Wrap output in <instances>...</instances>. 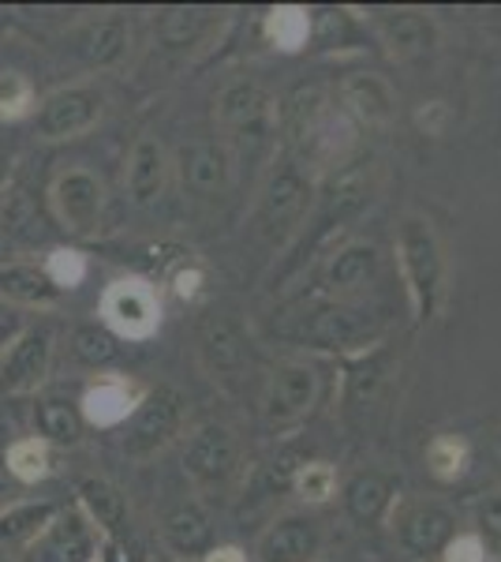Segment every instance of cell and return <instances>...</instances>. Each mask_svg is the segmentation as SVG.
Returning a JSON list of instances; mask_svg holds the SVG:
<instances>
[{
    "mask_svg": "<svg viewBox=\"0 0 501 562\" xmlns=\"http://www.w3.org/2000/svg\"><path fill=\"white\" fill-rule=\"evenodd\" d=\"M45 229H49V211H45L42 195L12 180L0 199V256H15V251L42 244Z\"/></svg>",
    "mask_w": 501,
    "mask_h": 562,
    "instance_id": "44dd1931",
    "label": "cell"
},
{
    "mask_svg": "<svg viewBox=\"0 0 501 562\" xmlns=\"http://www.w3.org/2000/svg\"><path fill=\"white\" fill-rule=\"evenodd\" d=\"M12 330H15L12 323H8V319H0V352H4V349H8V341H12Z\"/></svg>",
    "mask_w": 501,
    "mask_h": 562,
    "instance_id": "7dc6e473",
    "label": "cell"
},
{
    "mask_svg": "<svg viewBox=\"0 0 501 562\" xmlns=\"http://www.w3.org/2000/svg\"><path fill=\"white\" fill-rule=\"evenodd\" d=\"M382 256L371 240H344L330 251L322 267V296L330 301H363L367 289L378 281Z\"/></svg>",
    "mask_w": 501,
    "mask_h": 562,
    "instance_id": "ffe728a7",
    "label": "cell"
},
{
    "mask_svg": "<svg viewBox=\"0 0 501 562\" xmlns=\"http://www.w3.org/2000/svg\"><path fill=\"white\" fill-rule=\"evenodd\" d=\"M203 285H206V270L198 267V262H180L177 274H172V293L180 296V301H198L203 296Z\"/></svg>",
    "mask_w": 501,
    "mask_h": 562,
    "instance_id": "7bdbcfd3",
    "label": "cell"
},
{
    "mask_svg": "<svg viewBox=\"0 0 501 562\" xmlns=\"http://www.w3.org/2000/svg\"><path fill=\"white\" fill-rule=\"evenodd\" d=\"M476 532L482 540H501V492L482 495L476 503Z\"/></svg>",
    "mask_w": 501,
    "mask_h": 562,
    "instance_id": "b9f144b4",
    "label": "cell"
},
{
    "mask_svg": "<svg viewBox=\"0 0 501 562\" xmlns=\"http://www.w3.org/2000/svg\"><path fill=\"white\" fill-rule=\"evenodd\" d=\"M0 296L20 307H53L64 293L49 281L42 262H0Z\"/></svg>",
    "mask_w": 501,
    "mask_h": 562,
    "instance_id": "f546056e",
    "label": "cell"
},
{
    "mask_svg": "<svg viewBox=\"0 0 501 562\" xmlns=\"http://www.w3.org/2000/svg\"><path fill=\"white\" fill-rule=\"evenodd\" d=\"M34 109H38V94L31 79L23 71H0V121H23L34 116Z\"/></svg>",
    "mask_w": 501,
    "mask_h": 562,
    "instance_id": "f35d334b",
    "label": "cell"
},
{
    "mask_svg": "<svg viewBox=\"0 0 501 562\" xmlns=\"http://www.w3.org/2000/svg\"><path fill=\"white\" fill-rule=\"evenodd\" d=\"M400 503V484L397 476L378 473V469H367V473H355L349 484H344V510L355 525H386L394 506Z\"/></svg>",
    "mask_w": 501,
    "mask_h": 562,
    "instance_id": "484cf974",
    "label": "cell"
},
{
    "mask_svg": "<svg viewBox=\"0 0 501 562\" xmlns=\"http://www.w3.org/2000/svg\"><path fill=\"white\" fill-rule=\"evenodd\" d=\"M209 26H214V12L206 8H166L158 15V42L166 49H191L206 38Z\"/></svg>",
    "mask_w": 501,
    "mask_h": 562,
    "instance_id": "d590c367",
    "label": "cell"
},
{
    "mask_svg": "<svg viewBox=\"0 0 501 562\" xmlns=\"http://www.w3.org/2000/svg\"><path fill=\"white\" fill-rule=\"evenodd\" d=\"M288 487L296 492L299 503L326 506L337 495V487H341V476H337V469L330 461H304V465H296L293 484Z\"/></svg>",
    "mask_w": 501,
    "mask_h": 562,
    "instance_id": "74e56055",
    "label": "cell"
},
{
    "mask_svg": "<svg viewBox=\"0 0 501 562\" xmlns=\"http://www.w3.org/2000/svg\"><path fill=\"white\" fill-rule=\"evenodd\" d=\"M198 352H203V364L209 368L214 379H243L251 357H248V341H243V330L232 319H221V315H209V319L198 326Z\"/></svg>",
    "mask_w": 501,
    "mask_h": 562,
    "instance_id": "cb8c5ba5",
    "label": "cell"
},
{
    "mask_svg": "<svg viewBox=\"0 0 501 562\" xmlns=\"http://www.w3.org/2000/svg\"><path fill=\"white\" fill-rule=\"evenodd\" d=\"M53 368V334L26 326L0 352V394H34Z\"/></svg>",
    "mask_w": 501,
    "mask_h": 562,
    "instance_id": "9a60e30c",
    "label": "cell"
},
{
    "mask_svg": "<svg viewBox=\"0 0 501 562\" xmlns=\"http://www.w3.org/2000/svg\"><path fill=\"white\" fill-rule=\"evenodd\" d=\"M360 128L322 83H296L277 102V150L315 180L352 158Z\"/></svg>",
    "mask_w": 501,
    "mask_h": 562,
    "instance_id": "6da1fadb",
    "label": "cell"
},
{
    "mask_svg": "<svg viewBox=\"0 0 501 562\" xmlns=\"http://www.w3.org/2000/svg\"><path fill=\"white\" fill-rule=\"evenodd\" d=\"M214 121L232 169H262L277 154V98L259 79H229L217 94Z\"/></svg>",
    "mask_w": 501,
    "mask_h": 562,
    "instance_id": "7a4b0ae2",
    "label": "cell"
},
{
    "mask_svg": "<svg viewBox=\"0 0 501 562\" xmlns=\"http://www.w3.org/2000/svg\"><path fill=\"white\" fill-rule=\"evenodd\" d=\"M326 529L315 514H281L254 543L259 562H322Z\"/></svg>",
    "mask_w": 501,
    "mask_h": 562,
    "instance_id": "2e32d148",
    "label": "cell"
},
{
    "mask_svg": "<svg viewBox=\"0 0 501 562\" xmlns=\"http://www.w3.org/2000/svg\"><path fill=\"white\" fill-rule=\"evenodd\" d=\"M371 195H375V161L367 158H349L344 166H337L333 173L318 180L311 211H307L293 244L285 248L288 270H304V262H311L315 251L326 248L371 203Z\"/></svg>",
    "mask_w": 501,
    "mask_h": 562,
    "instance_id": "3957f363",
    "label": "cell"
},
{
    "mask_svg": "<svg viewBox=\"0 0 501 562\" xmlns=\"http://www.w3.org/2000/svg\"><path fill=\"white\" fill-rule=\"evenodd\" d=\"M439 559L442 562H490V548L476 529H457L453 540L442 548Z\"/></svg>",
    "mask_w": 501,
    "mask_h": 562,
    "instance_id": "60d3db41",
    "label": "cell"
},
{
    "mask_svg": "<svg viewBox=\"0 0 501 562\" xmlns=\"http://www.w3.org/2000/svg\"><path fill=\"white\" fill-rule=\"evenodd\" d=\"M318 394H322V375H318L311 360L304 357L277 360L266 375V390H262V420L273 431L296 428L299 420L311 416Z\"/></svg>",
    "mask_w": 501,
    "mask_h": 562,
    "instance_id": "9c48e42d",
    "label": "cell"
},
{
    "mask_svg": "<svg viewBox=\"0 0 501 562\" xmlns=\"http://www.w3.org/2000/svg\"><path fill=\"white\" fill-rule=\"evenodd\" d=\"M423 461H426V473L434 480H442V484H457V480L468 473L471 465V447L464 435H434L431 442H426L423 450Z\"/></svg>",
    "mask_w": 501,
    "mask_h": 562,
    "instance_id": "8d00e7d4",
    "label": "cell"
},
{
    "mask_svg": "<svg viewBox=\"0 0 501 562\" xmlns=\"http://www.w3.org/2000/svg\"><path fill=\"white\" fill-rule=\"evenodd\" d=\"M386 525L408 559H434L457 532V514L439 498H412V503H397Z\"/></svg>",
    "mask_w": 501,
    "mask_h": 562,
    "instance_id": "8fae6325",
    "label": "cell"
},
{
    "mask_svg": "<svg viewBox=\"0 0 501 562\" xmlns=\"http://www.w3.org/2000/svg\"><path fill=\"white\" fill-rule=\"evenodd\" d=\"M102 323L116 338L147 341L161 326V296L147 278H116L102 293Z\"/></svg>",
    "mask_w": 501,
    "mask_h": 562,
    "instance_id": "7c38bea8",
    "label": "cell"
},
{
    "mask_svg": "<svg viewBox=\"0 0 501 562\" xmlns=\"http://www.w3.org/2000/svg\"><path fill=\"white\" fill-rule=\"evenodd\" d=\"M143 394H147V386H139L127 375H98L83 390L79 413H83L87 428H124L132 413L139 409Z\"/></svg>",
    "mask_w": 501,
    "mask_h": 562,
    "instance_id": "603a6c76",
    "label": "cell"
},
{
    "mask_svg": "<svg viewBox=\"0 0 501 562\" xmlns=\"http://www.w3.org/2000/svg\"><path fill=\"white\" fill-rule=\"evenodd\" d=\"M371 23H375L378 38L397 53V57H412V53H426L434 42H439V31L426 20L423 12H412V8H389V12H371Z\"/></svg>",
    "mask_w": 501,
    "mask_h": 562,
    "instance_id": "83f0119b",
    "label": "cell"
},
{
    "mask_svg": "<svg viewBox=\"0 0 501 562\" xmlns=\"http://www.w3.org/2000/svg\"><path fill=\"white\" fill-rule=\"evenodd\" d=\"M0 458H4L8 476H12L20 487L38 484V480L57 473V458H53V447H45V442L34 439V435H26V439H15Z\"/></svg>",
    "mask_w": 501,
    "mask_h": 562,
    "instance_id": "836d02e7",
    "label": "cell"
},
{
    "mask_svg": "<svg viewBox=\"0 0 501 562\" xmlns=\"http://www.w3.org/2000/svg\"><path fill=\"white\" fill-rule=\"evenodd\" d=\"M45 211H49V222L57 225L60 233L76 240H90L98 237L105 217V184L94 169L71 166L60 169L57 177L49 180V192H45Z\"/></svg>",
    "mask_w": 501,
    "mask_h": 562,
    "instance_id": "52a82bcc",
    "label": "cell"
},
{
    "mask_svg": "<svg viewBox=\"0 0 501 562\" xmlns=\"http://www.w3.org/2000/svg\"><path fill=\"white\" fill-rule=\"evenodd\" d=\"M71 357L102 375L105 368H113L121 360V338L105 323H79L71 330Z\"/></svg>",
    "mask_w": 501,
    "mask_h": 562,
    "instance_id": "e575fe53",
    "label": "cell"
},
{
    "mask_svg": "<svg viewBox=\"0 0 501 562\" xmlns=\"http://www.w3.org/2000/svg\"><path fill=\"white\" fill-rule=\"evenodd\" d=\"M169 177H172L169 147L153 132H143L139 139L132 143L127 161H124V192H127V199H132L139 211H150V206H158L161 199H166Z\"/></svg>",
    "mask_w": 501,
    "mask_h": 562,
    "instance_id": "d6986e66",
    "label": "cell"
},
{
    "mask_svg": "<svg viewBox=\"0 0 501 562\" xmlns=\"http://www.w3.org/2000/svg\"><path fill=\"white\" fill-rule=\"evenodd\" d=\"M42 270L49 274V281L60 289V293H71V289L83 285L90 262H87V256L79 248H53L49 256H45Z\"/></svg>",
    "mask_w": 501,
    "mask_h": 562,
    "instance_id": "ab89813d",
    "label": "cell"
},
{
    "mask_svg": "<svg viewBox=\"0 0 501 562\" xmlns=\"http://www.w3.org/2000/svg\"><path fill=\"white\" fill-rule=\"evenodd\" d=\"M87 435V420L79 413V402L68 397H38L34 405V439H42L53 450L79 447Z\"/></svg>",
    "mask_w": 501,
    "mask_h": 562,
    "instance_id": "f1b7e54d",
    "label": "cell"
},
{
    "mask_svg": "<svg viewBox=\"0 0 501 562\" xmlns=\"http://www.w3.org/2000/svg\"><path fill=\"white\" fill-rule=\"evenodd\" d=\"M262 34L277 53H304L315 34V15L299 4H277L262 20Z\"/></svg>",
    "mask_w": 501,
    "mask_h": 562,
    "instance_id": "d6a6232c",
    "label": "cell"
},
{
    "mask_svg": "<svg viewBox=\"0 0 501 562\" xmlns=\"http://www.w3.org/2000/svg\"><path fill=\"white\" fill-rule=\"evenodd\" d=\"M184 413H187V402L177 386H150L147 394H143L139 409L132 413V420L124 424L121 450L127 458H153L180 435Z\"/></svg>",
    "mask_w": 501,
    "mask_h": 562,
    "instance_id": "30bf717a",
    "label": "cell"
},
{
    "mask_svg": "<svg viewBox=\"0 0 501 562\" xmlns=\"http://www.w3.org/2000/svg\"><path fill=\"white\" fill-rule=\"evenodd\" d=\"M389 349L386 341L360 357H349L344 360V375H341V409L349 420H360L367 416L371 409L378 405L382 390H386V379H389Z\"/></svg>",
    "mask_w": 501,
    "mask_h": 562,
    "instance_id": "7402d4cb",
    "label": "cell"
},
{
    "mask_svg": "<svg viewBox=\"0 0 501 562\" xmlns=\"http://www.w3.org/2000/svg\"><path fill=\"white\" fill-rule=\"evenodd\" d=\"M180 177V188L191 195V199H221L225 192L232 188V158L229 150L221 147L217 135H191L187 143H180L177 150V161H172Z\"/></svg>",
    "mask_w": 501,
    "mask_h": 562,
    "instance_id": "4fadbf2b",
    "label": "cell"
},
{
    "mask_svg": "<svg viewBox=\"0 0 501 562\" xmlns=\"http://www.w3.org/2000/svg\"><path fill=\"white\" fill-rule=\"evenodd\" d=\"M15 495H20V484H15V480L8 476L4 458H0V510H4L8 503H15Z\"/></svg>",
    "mask_w": 501,
    "mask_h": 562,
    "instance_id": "f6af8a7d",
    "label": "cell"
},
{
    "mask_svg": "<svg viewBox=\"0 0 501 562\" xmlns=\"http://www.w3.org/2000/svg\"><path fill=\"white\" fill-rule=\"evenodd\" d=\"M337 105L352 116L355 128L386 132L397 121V94L378 71H349L333 90Z\"/></svg>",
    "mask_w": 501,
    "mask_h": 562,
    "instance_id": "e0dca14e",
    "label": "cell"
},
{
    "mask_svg": "<svg viewBox=\"0 0 501 562\" xmlns=\"http://www.w3.org/2000/svg\"><path fill=\"white\" fill-rule=\"evenodd\" d=\"M90 562H105V559H102V555H98V559H90Z\"/></svg>",
    "mask_w": 501,
    "mask_h": 562,
    "instance_id": "c3c4849f",
    "label": "cell"
},
{
    "mask_svg": "<svg viewBox=\"0 0 501 562\" xmlns=\"http://www.w3.org/2000/svg\"><path fill=\"white\" fill-rule=\"evenodd\" d=\"M71 49L94 68H109L127 53V23L121 15H105V20H90L87 26H79Z\"/></svg>",
    "mask_w": 501,
    "mask_h": 562,
    "instance_id": "1f68e13d",
    "label": "cell"
},
{
    "mask_svg": "<svg viewBox=\"0 0 501 562\" xmlns=\"http://www.w3.org/2000/svg\"><path fill=\"white\" fill-rule=\"evenodd\" d=\"M8 184H12V158H4V154H0V199H4Z\"/></svg>",
    "mask_w": 501,
    "mask_h": 562,
    "instance_id": "bcb514c9",
    "label": "cell"
},
{
    "mask_svg": "<svg viewBox=\"0 0 501 562\" xmlns=\"http://www.w3.org/2000/svg\"><path fill=\"white\" fill-rule=\"evenodd\" d=\"M76 506L83 510V518L94 525V532L102 540L124 543L127 540V498L116 484H109L105 476H83L76 484Z\"/></svg>",
    "mask_w": 501,
    "mask_h": 562,
    "instance_id": "d4e9b609",
    "label": "cell"
},
{
    "mask_svg": "<svg viewBox=\"0 0 501 562\" xmlns=\"http://www.w3.org/2000/svg\"><path fill=\"white\" fill-rule=\"evenodd\" d=\"M318 180L307 173L304 166H296L293 158L277 150V158L270 161L266 180L259 188V203H254V229L262 233L270 244L288 248L293 237L304 225L307 211H311Z\"/></svg>",
    "mask_w": 501,
    "mask_h": 562,
    "instance_id": "8992f818",
    "label": "cell"
},
{
    "mask_svg": "<svg viewBox=\"0 0 501 562\" xmlns=\"http://www.w3.org/2000/svg\"><path fill=\"white\" fill-rule=\"evenodd\" d=\"M397 270L405 281L408 307H412L415 323H434L445 307V293H449V262H445L442 237L434 222L419 211H408L397 222Z\"/></svg>",
    "mask_w": 501,
    "mask_h": 562,
    "instance_id": "277c9868",
    "label": "cell"
},
{
    "mask_svg": "<svg viewBox=\"0 0 501 562\" xmlns=\"http://www.w3.org/2000/svg\"><path fill=\"white\" fill-rule=\"evenodd\" d=\"M60 514V503L49 498H15L0 510V543L8 548H26L49 529V521Z\"/></svg>",
    "mask_w": 501,
    "mask_h": 562,
    "instance_id": "4dcf8cb0",
    "label": "cell"
},
{
    "mask_svg": "<svg viewBox=\"0 0 501 562\" xmlns=\"http://www.w3.org/2000/svg\"><path fill=\"white\" fill-rule=\"evenodd\" d=\"M161 543L177 559H203L214 548V525L198 503H180L161 518Z\"/></svg>",
    "mask_w": 501,
    "mask_h": 562,
    "instance_id": "4316f807",
    "label": "cell"
},
{
    "mask_svg": "<svg viewBox=\"0 0 501 562\" xmlns=\"http://www.w3.org/2000/svg\"><path fill=\"white\" fill-rule=\"evenodd\" d=\"M98 540L102 537L83 518L79 506H60L49 529L23 548V562H90L98 559Z\"/></svg>",
    "mask_w": 501,
    "mask_h": 562,
    "instance_id": "ac0fdd59",
    "label": "cell"
},
{
    "mask_svg": "<svg viewBox=\"0 0 501 562\" xmlns=\"http://www.w3.org/2000/svg\"><path fill=\"white\" fill-rule=\"evenodd\" d=\"M281 334L288 341H296L299 349L330 352V357L349 360L382 346L386 319L375 315V307L367 301H330V296H322L307 312L293 315V326Z\"/></svg>",
    "mask_w": 501,
    "mask_h": 562,
    "instance_id": "5b68a950",
    "label": "cell"
},
{
    "mask_svg": "<svg viewBox=\"0 0 501 562\" xmlns=\"http://www.w3.org/2000/svg\"><path fill=\"white\" fill-rule=\"evenodd\" d=\"M105 98L98 87H64L34 109V128L42 139H76L102 121Z\"/></svg>",
    "mask_w": 501,
    "mask_h": 562,
    "instance_id": "5bb4252c",
    "label": "cell"
},
{
    "mask_svg": "<svg viewBox=\"0 0 501 562\" xmlns=\"http://www.w3.org/2000/svg\"><path fill=\"white\" fill-rule=\"evenodd\" d=\"M203 562H248L243 555V548H236V543H217V548H209Z\"/></svg>",
    "mask_w": 501,
    "mask_h": 562,
    "instance_id": "ee69618b",
    "label": "cell"
},
{
    "mask_svg": "<svg viewBox=\"0 0 501 562\" xmlns=\"http://www.w3.org/2000/svg\"><path fill=\"white\" fill-rule=\"evenodd\" d=\"M180 465H184V476L198 492H229L243 473V447L236 431L225 428V424H198L184 439Z\"/></svg>",
    "mask_w": 501,
    "mask_h": 562,
    "instance_id": "ba28073f",
    "label": "cell"
}]
</instances>
